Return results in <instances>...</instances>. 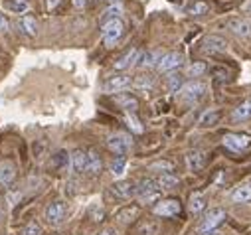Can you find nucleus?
<instances>
[{
  "label": "nucleus",
  "mask_w": 251,
  "mask_h": 235,
  "mask_svg": "<svg viewBox=\"0 0 251 235\" xmlns=\"http://www.w3.org/2000/svg\"><path fill=\"white\" fill-rule=\"evenodd\" d=\"M162 196V188L158 186V182L154 178H143L137 186V198L143 204H156L160 202Z\"/></svg>",
  "instance_id": "f257e3e1"
},
{
  "label": "nucleus",
  "mask_w": 251,
  "mask_h": 235,
  "mask_svg": "<svg viewBox=\"0 0 251 235\" xmlns=\"http://www.w3.org/2000/svg\"><path fill=\"white\" fill-rule=\"evenodd\" d=\"M123 34H125V24H123L121 18H109L103 24L101 36H103V42H105L107 47H115L117 42L123 38Z\"/></svg>",
  "instance_id": "f03ea898"
},
{
  "label": "nucleus",
  "mask_w": 251,
  "mask_h": 235,
  "mask_svg": "<svg viewBox=\"0 0 251 235\" xmlns=\"http://www.w3.org/2000/svg\"><path fill=\"white\" fill-rule=\"evenodd\" d=\"M206 95V85L202 81H190V83H184L182 89L178 91V99L182 103L188 105H196L198 101H202V97Z\"/></svg>",
  "instance_id": "7ed1b4c3"
},
{
  "label": "nucleus",
  "mask_w": 251,
  "mask_h": 235,
  "mask_svg": "<svg viewBox=\"0 0 251 235\" xmlns=\"http://www.w3.org/2000/svg\"><path fill=\"white\" fill-rule=\"evenodd\" d=\"M131 146H133V141L127 133H113L107 139V148L117 156H125L131 150Z\"/></svg>",
  "instance_id": "20e7f679"
},
{
  "label": "nucleus",
  "mask_w": 251,
  "mask_h": 235,
  "mask_svg": "<svg viewBox=\"0 0 251 235\" xmlns=\"http://www.w3.org/2000/svg\"><path fill=\"white\" fill-rule=\"evenodd\" d=\"M44 215H46V221H48L50 225L57 227V225L64 223V219H66V215H68V206H66L64 202H59V200L50 202V204L46 206Z\"/></svg>",
  "instance_id": "39448f33"
},
{
  "label": "nucleus",
  "mask_w": 251,
  "mask_h": 235,
  "mask_svg": "<svg viewBox=\"0 0 251 235\" xmlns=\"http://www.w3.org/2000/svg\"><path fill=\"white\" fill-rule=\"evenodd\" d=\"M224 219H226V212H224L222 208H212V210L204 215V219H202L198 231H200V233H212L214 229H218V227L222 225Z\"/></svg>",
  "instance_id": "423d86ee"
},
{
  "label": "nucleus",
  "mask_w": 251,
  "mask_h": 235,
  "mask_svg": "<svg viewBox=\"0 0 251 235\" xmlns=\"http://www.w3.org/2000/svg\"><path fill=\"white\" fill-rule=\"evenodd\" d=\"M224 146L233 152H241L251 146V137L247 133H227L224 135Z\"/></svg>",
  "instance_id": "0eeeda50"
},
{
  "label": "nucleus",
  "mask_w": 251,
  "mask_h": 235,
  "mask_svg": "<svg viewBox=\"0 0 251 235\" xmlns=\"http://www.w3.org/2000/svg\"><path fill=\"white\" fill-rule=\"evenodd\" d=\"M180 210H182V206H180V200H176V198L160 200V202H156V206L152 208L154 215H158V217H174V215L180 213Z\"/></svg>",
  "instance_id": "6e6552de"
},
{
  "label": "nucleus",
  "mask_w": 251,
  "mask_h": 235,
  "mask_svg": "<svg viewBox=\"0 0 251 235\" xmlns=\"http://www.w3.org/2000/svg\"><path fill=\"white\" fill-rule=\"evenodd\" d=\"M131 85H133V79L129 75H113L101 85V89H103V93H121Z\"/></svg>",
  "instance_id": "1a4fd4ad"
},
{
  "label": "nucleus",
  "mask_w": 251,
  "mask_h": 235,
  "mask_svg": "<svg viewBox=\"0 0 251 235\" xmlns=\"http://www.w3.org/2000/svg\"><path fill=\"white\" fill-rule=\"evenodd\" d=\"M111 196H115L117 200H131L137 196V186L129 180H119L111 186Z\"/></svg>",
  "instance_id": "9d476101"
},
{
  "label": "nucleus",
  "mask_w": 251,
  "mask_h": 235,
  "mask_svg": "<svg viewBox=\"0 0 251 235\" xmlns=\"http://www.w3.org/2000/svg\"><path fill=\"white\" fill-rule=\"evenodd\" d=\"M182 64H184V55L178 53V51H170V53H164V55L160 57L156 70H158V71H174V70H178Z\"/></svg>",
  "instance_id": "9b49d317"
},
{
  "label": "nucleus",
  "mask_w": 251,
  "mask_h": 235,
  "mask_svg": "<svg viewBox=\"0 0 251 235\" xmlns=\"http://www.w3.org/2000/svg\"><path fill=\"white\" fill-rule=\"evenodd\" d=\"M226 47H227V42L222 36H206L202 40V51L204 53H210V55L222 53V51H226Z\"/></svg>",
  "instance_id": "f8f14e48"
},
{
  "label": "nucleus",
  "mask_w": 251,
  "mask_h": 235,
  "mask_svg": "<svg viewBox=\"0 0 251 235\" xmlns=\"http://www.w3.org/2000/svg\"><path fill=\"white\" fill-rule=\"evenodd\" d=\"M227 28L235 36L247 38V36H251V18H231L227 22Z\"/></svg>",
  "instance_id": "ddd939ff"
},
{
  "label": "nucleus",
  "mask_w": 251,
  "mask_h": 235,
  "mask_svg": "<svg viewBox=\"0 0 251 235\" xmlns=\"http://www.w3.org/2000/svg\"><path fill=\"white\" fill-rule=\"evenodd\" d=\"M164 53H160L158 49H151V51H141L139 55V60H137V68L141 70H149V68H156L158 62H160V57Z\"/></svg>",
  "instance_id": "4468645a"
},
{
  "label": "nucleus",
  "mask_w": 251,
  "mask_h": 235,
  "mask_svg": "<svg viewBox=\"0 0 251 235\" xmlns=\"http://www.w3.org/2000/svg\"><path fill=\"white\" fill-rule=\"evenodd\" d=\"M113 101L125 111V113H137L139 111V99L131 93H119L113 97Z\"/></svg>",
  "instance_id": "2eb2a0df"
},
{
  "label": "nucleus",
  "mask_w": 251,
  "mask_h": 235,
  "mask_svg": "<svg viewBox=\"0 0 251 235\" xmlns=\"http://www.w3.org/2000/svg\"><path fill=\"white\" fill-rule=\"evenodd\" d=\"M186 166L190 172H200L206 166V152L204 150H190L186 154Z\"/></svg>",
  "instance_id": "dca6fc26"
},
{
  "label": "nucleus",
  "mask_w": 251,
  "mask_h": 235,
  "mask_svg": "<svg viewBox=\"0 0 251 235\" xmlns=\"http://www.w3.org/2000/svg\"><path fill=\"white\" fill-rule=\"evenodd\" d=\"M233 204H251V178L243 180L231 194Z\"/></svg>",
  "instance_id": "f3484780"
},
{
  "label": "nucleus",
  "mask_w": 251,
  "mask_h": 235,
  "mask_svg": "<svg viewBox=\"0 0 251 235\" xmlns=\"http://www.w3.org/2000/svg\"><path fill=\"white\" fill-rule=\"evenodd\" d=\"M139 55H141V51L137 49V47H133V49H129L127 53H123L119 60L115 62V70H129V68H133V66H137V60H139Z\"/></svg>",
  "instance_id": "a211bd4d"
},
{
  "label": "nucleus",
  "mask_w": 251,
  "mask_h": 235,
  "mask_svg": "<svg viewBox=\"0 0 251 235\" xmlns=\"http://www.w3.org/2000/svg\"><path fill=\"white\" fill-rule=\"evenodd\" d=\"M16 178V166L10 160H2L0 162V184L10 186Z\"/></svg>",
  "instance_id": "6ab92c4d"
},
{
  "label": "nucleus",
  "mask_w": 251,
  "mask_h": 235,
  "mask_svg": "<svg viewBox=\"0 0 251 235\" xmlns=\"http://www.w3.org/2000/svg\"><path fill=\"white\" fill-rule=\"evenodd\" d=\"M101 168H103L101 154H99L95 148L87 150V168H85V172H87V174H91V176H97V174L101 172Z\"/></svg>",
  "instance_id": "aec40b11"
},
{
  "label": "nucleus",
  "mask_w": 251,
  "mask_h": 235,
  "mask_svg": "<svg viewBox=\"0 0 251 235\" xmlns=\"http://www.w3.org/2000/svg\"><path fill=\"white\" fill-rule=\"evenodd\" d=\"M251 119V99H245L241 105H237L231 113V121L241 123V121H249Z\"/></svg>",
  "instance_id": "412c9836"
},
{
  "label": "nucleus",
  "mask_w": 251,
  "mask_h": 235,
  "mask_svg": "<svg viewBox=\"0 0 251 235\" xmlns=\"http://www.w3.org/2000/svg\"><path fill=\"white\" fill-rule=\"evenodd\" d=\"M70 158H72V168H74L75 172H85V168H87V150L75 148V150L70 154Z\"/></svg>",
  "instance_id": "4be33fe9"
},
{
  "label": "nucleus",
  "mask_w": 251,
  "mask_h": 235,
  "mask_svg": "<svg viewBox=\"0 0 251 235\" xmlns=\"http://www.w3.org/2000/svg\"><path fill=\"white\" fill-rule=\"evenodd\" d=\"M18 28H20V32H22L24 36H28V38H34V36L38 34V24H36V20H34L32 16H28V14L18 20Z\"/></svg>",
  "instance_id": "5701e85b"
},
{
  "label": "nucleus",
  "mask_w": 251,
  "mask_h": 235,
  "mask_svg": "<svg viewBox=\"0 0 251 235\" xmlns=\"http://www.w3.org/2000/svg\"><path fill=\"white\" fill-rule=\"evenodd\" d=\"M139 212L141 210L137 206H127V208H123V210L117 212V219L121 223H131V221H135L139 217Z\"/></svg>",
  "instance_id": "b1692460"
},
{
  "label": "nucleus",
  "mask_w": 251,
  "mask_h": 235,
  "mask_svg": "<svg viewBox=\"0 0 251 235\" xmlns=\"http://www.w3.org/2000/svg\"><path fill=\"white\" fill-rule=\"evenodd\" d=\"M184 10L190 14V16H204V14H208L210 6L206 2H202V0H194V2H188L184 6Z\"/></svg>",
  "instance_id": "393cba45"
},
{
  "label": "nucleus",
  "mask_w": 251,
  "mask_h": 235,
  "mask_svg": "<svg viewBox=\"0 0 251 235\" xmlns=\"http://www.w3.org/2000/svg\"><path fill=\"white\" fill-rule=\"evenodd\" d=\"M158 186L162 188V190H172V188H176L178 184H180V178L176 174H172V172H166V174H160L158 176Z\"/></svg>",
  "instance_id": "a878e982"
},
{
  "label": "nucleus",
  "mask_w": 251,
  "mask_h": 235,
  "mask_svg": "<svg viewBox=\"0 0 251 235\" xmlns=\"http://www.w3.org/2000/svg\"><path fill=\"white\" fill-rule=\"evenodd\" d=\"M2 6H4V10L14 12V14H24V12H28V2H26V0H4Z\"/></svg>",
  "instance_id": "bb28decb"
},
{
  "label": "nucleus",
  "mask_w": 251,
  "mask_h": 235,
  "mask_svg": "<svg viewBox=\"0 0 251 235\" xmlns=\"http://www.w3.org/2000/svg\"><path fill=\"white\" fill-rule=\"evenodd\" d=\"M220 119H222V113L218 109H210L200 117V125L202 127H214V125H218Z\"/></svg>",
  "instance_id": "cd10ccee"
},
{
  "label": "nucleus",
  "mask_w": 251,
  "mask_h": 235,
  "mask_svg": "<svg viewBox=\"0 0 251 235\" xmlns=\"http://www.w3.org/2000/svg\"><path fill=\"white\" fill-rule=\"evenodd\" d=\"M204 208H206V198H204V194H200V192L192 194V196H190V204H188V210H190L192 213H200Z\"/></svg>",
  "instance_id": "c85d7f7f"
},
{
  "label": "nucleus",
  "mask_w": 251,
  "mask_h": 235,
  "mask_svg": "<svg viewBox=\"0 0 251 235\" xmlns=\"http://www.w3.org/2000/svg\"><path fill=\"white\" fill-rule=\"evenodd\" d=\"M182 75L180 73H174V71H170V75L166 77V87H168V91L170 93H178L180 89H182Z\"/></svg>",
  "instance_id": "c756f323"
},
{
  "label": "nucleus",
  "mask_w": 251,
  "mask_h": 235,
  "mask_svg": "<svg viewBox=\"0 0 251 235\" xmlns=\"http://www.w3.org/2000/svg\"><path fill=\"white\" fill-rule=\"evenodd\" d=\"M125 170H127V158H125V156L113 158V162H111V174L119 178V176L125 174Z\"/></svg>",
  "instance_id": "7c9ffc66"
},
{
  "label": "nucleus",
  "mask_w": 251,
  "mask_h": 235,
  "mask_svg": "<svg viewBox=\"0 0 251 235\" xmlns=\"http://www.w3.org/2000/svg\"><path fill=\"white\" fill-rule=\"evenodd\" d=\"M125 123H127V127L133 131V133H137V135H141L145 129H143V125H141V121L137 119V115L135 113H127L125 115Z\"/></svg>",
  "instance_id": "2f4dec72"
},
{
  "label": "nucleus",
  "mask_w": 251,
  "mask_h": 235,
  "mask_svg": "<svg viewBox=\"0 0 251 235\" xmlns=\"http://www.w3.org/2000/svg\"><path fill=\"white\" fill-rule=\"evenodd\" d=\"M204 71H206V64H204V62H196V64H192V66L186 68L188 77H202Z\"/></svg>",
  "instance_id": "473e14b6"
},
{
  "label": "nucleus",
  "mask_w": 251,
  "mask_h": 235,
  "mask_svg": "<svg viewBox=\"0 0 251 235\" xmlns=\"http://www.w3.org/2000/svg\"><path fill=\"white\" fill-rule=\"evenodd\" d=\"M149 168H151V170H156V172H160V174H166V172H172V170H174V164H172L170 160H156V162H152Z\"/></svg>",
  "instance_id": "72a5a7b5"
},
{
  "label": "nucleus",
  "mask_w": 251,
  "mask_h": 235,
  "mask_svg": "<svg viewBox=\"0 0 251 235\" xmlns=\"http://www.w3.org/2000/svg\"><path fill=\"white\" fill-rule=\"evenodd\" d=\"M156 233H158V223H154V221L143 223L137 231V235H156Z\"/></svg>",
  "instance_id": "f704fd0d"
},
{
  "label": "nucleus",
  "mask_w": 251,
  "mask_h": 235,
  "mask_svg": "<svg viewBox=\"0 0 251 235\" xmlns=\"http://www.w3.org/2000/svg\"><path fill=\"white\" fill-rule=\"evenodd\" d=\"M133 85L137 87V89H143V91H149L151 87H152V77H149V75H139L135 81H133Z\"/></svg>",
  "instance_id": "c9c22d12"
},
{
  "label": "nucleus",
  "mask_w": 251,
  "mask_h": 235,
  "mask_svg": "<svg viewBox=\"0 0 251 235\" xmlns=\"http://www.w3.org/2000/svg\"><path fill=\"white\" fill-rule=\"evenodd\" d=\"M20 235H42V225L36 223V221H30V223L20 231Z\"/></svg>",
  "instance_id": "e433bc0d"
},
{
  "label": "nucleus",
  "mask_w": 251,
  "mask_h": 235,
  "mask_svg": "<svg viewBox=\"0 0 251 235\" xmlns=\"http://www.w3.org/2000/svg\"><path fill=\"white\" fill-rule=\"evenodd\" d=\"M89 215H91L93 221H101V219H103V208H101L99 204H93V206L89 208Z\"/></svg>",
  "instance_id": "4c0bfd02"
},
{
  "label": "nucleus",
  "mask_w": 251,
  "mask_h": 235,
  "mask_svg": "<svg viewBox=\"0 0 251 235\" xmlns=\"http://www.w3.org/2000/svg\"><path fill=\"white\" fill-rule=\"evenodd\" d=\"M8 28H10V20H8V16H6L4 12H0V34H6Z\"/></svg>",
  "instance_id": "58836bf2"
},
{
  "label": "nucleus",
  "mask_w": 251,
  "mask_h": 235,
  "mask_svg": "<svg viewBox=\"0 0 251 235\" xmlns=\"http://www.w3.org/2000/svg\"><path fill=\"white\" fill-rule=\"evenodd\" d=\"M119 14H121V6H119V4H113V6L107 10V16H111V18H119Z\"/></svg>",
  "instance_id": "ea45409f"
},
{
  "label": "nucleus",
  "mask_w": 251,
  "mask_h": 235,
  "mask_svg": "<svg viewBox=\"0 0 251 235\" xmlns=\"http://www.w3.org/2000/svg\"><path fill=\"white\" fill-rule=\"evenodd\" d=\"M87 2H89V0H72V4H74L77 10H83V8L87 6Z\"/></svg>",
  "instance_id": "a19ab883"
},
{
  "label": "nucleus",
  "mask_w": 251,
  "mask_h": 235,
  "mask_svg": "<svg viewBox=\"0 0 251 235\" xmlns=\"http://www.w3.org/2000/svg\"><path fill=\"white\" fill-rule=\"evenodd\" d=\"M59 2L61 0H46V6H48V10H53V8H57Z\"/></svg>",
  "instance_id": "79ce46f5"
},
{
  "label": "nucleus",
  "mask_w": 251,
  "mask_h": 235,
  "mask_svg": "<svg viewBox=\"0 0 251 235\" xmlns=\"http://www.w3.org/2000/svg\"><path fill=\"white\" fill-rule=\"evenodd\" d=\"M99 235H119V233H117L115 229H105V231H101Z\"/></svg>",
  "instance_id": "37998d69"
},
{
  "label": "nucleus",
  "mask_w": 251,
  "mask_h": 235,
  "mask_svg": "<svg viewBox=\"0 0 251 235\" xmlns=\"http://www.w3.org/2000/svg\"><path fill=\"white\" fill-rule=\"evenodd\" d=\"M2 219H4V210L0 208V221H2Z\"/></svg>",
  "instance_id": "c03bdc74"
},
{
  "label": "nucleus",
  "mask_w": 251,
  "mask_h": 235,
  "mask_svg": "<svg viewBox=\"0 0 251 235\" xmlns=\"http://www.w3.org/2000/svg\"><path fill=\"white\" fill-rule=\"evenodd\" d=\"M208 235H220V233H214V231H212V233H208Z\"/></svg>",
  "instance_id": "a18cd8bd"
},
{
  "label": "nucleus",
  "mask_w": 251,
  "mask_h": 235,
  "mask_svg": "<svg viewBox=\"0 0 251 235\" xmlns=\"http://www.w3.org/2000/svg\"><path fill=\"white\" fill-rule=\"evenodd\" d=\"M109 2H111V4H113V2H117V0H109Z\"/></svg>",
  "instance_id": "49530a36"
},
{
  "label": "nucleus",
  "mask_w": 251,
  "mask_h": 235,
  "mask_svg": "<svg viewBox=\"0 0 251 235\" xmlns=\"http://www.w3.org/2000/svg\"><path fill=\"white\" fill-rule=\"evenodd\" d=\"M247 8H249V10H251V4H249V6H247Z\"/></svg>",
  "instance_id": "de8ad7c7"
}]
</instances>
